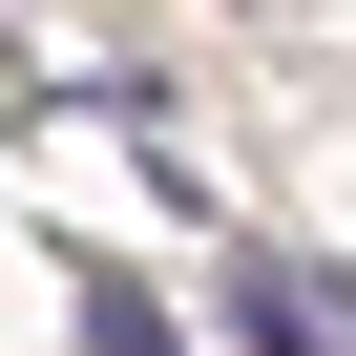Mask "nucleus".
<instances>
[{"mask_svg": "<svg viewBox=\"0 0 356 356\" xmlns=\"http://www.w3.org/2000/svg\"><path fill=\"white\" fill-rule=\"evenodd\" d=\"M210 314H231V356H356V335H335V273H273V252H231Z\"/></svg>", "mask_w": 356, "mask_h": 356, "instance_id": "nucleus-1", "label": "nucleus"}, {"mask_svg": "<svg viewBox=\"0 0 356 356\" xmlns=\"http://www.w3.org/2000/svg\"><path fill=\"white\" fill-rule=\"evenodd\" d=\"M84 356H168V293L147 273H84Z\"/></svg>", "mask_w": 356, "mask_h": 356, "instance_id": "nucleus-2", "label": "nucleus"}, {"mask_svg": "<svg viewBox=\"0 0 356 356\" xmlns=\"http://www.w3.org/2000/svg\"><path fill=\"white\" fill-rule=\"evenodd\" d=\"M335 335H356V273H335Z\"/></svg>", "mask_w": 356, "mask_h": 356, "instance_id": "nucleus-3", "label": "nucleus"}]
</instances>
